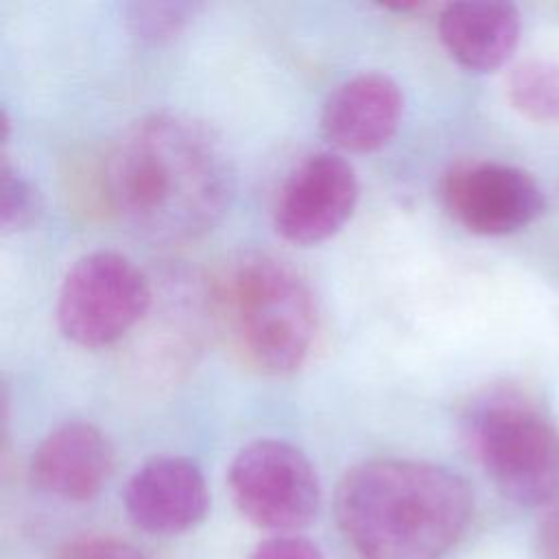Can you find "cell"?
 Wrapping results in <instances>:
<instances>
[{
    "instance_id": "1",
    "label": "cell",
    "mask_w": 559,
    "mask_h": 559,
    "mask_svg": "<svg viewBox=\"0 0 559 559\" xmlns=\"http://www.w3.org/2000/svg\"><path fill=\"white\" fill-rule=\"evenodd\" d=\"M105 188L114 212L133 231L155 242H183L221 221L234 170L212 129L162 111L135 120L114 142Z\"/></svg>"
},
{
    "instance_id": "2",
    "label": "cell",
    "mask_w": 559,
    "mask_h": 559,
    "mask_svg": "<svg viewBox=\"0 0 559 559\" xmlns=\"http://www.w3.org/2000/svg\"><path fill=\"white\" fill-rule=\"evenodd\" d=\"M334 507L362 559H441L469 524L472 491L445 467L378 459L345 474Z\"/></svg>"
},
{
    "instance_id": "3",
    "label": "cell",
    "mask_w": 559,
    "mask_h": 559,
    "mask_svg": "<svg viewBox=\"0 0 559 559\" xmlns=\"http://www.w3.org/2000/svg\"><path fill=\"white\" fill-rule=\"evenodd\" d=\"M218 304L242 358L262 373L299 369L317 334V308L304 277L273 255H245L221 280Z\"/></svg>"
},
{
    "instance_id": "4",
    "label": "cell",
    "mask_w": 559,
    "mask_h": 559,
    "mask_svg": "<svg viewBox=\"0 0 559 559\" xmlns=\"http://www.w3.org/2000/svg\"><path fill=\"white\" fill-rule=\"evenodd\" d=\"M467 443L509 500L537 507L559 496V430L522 393L493 389L465 413Z\"/></svg>"
},
{
    "instance_id": "5",
    "label": "cell",
    "mask_w": 559,
    "mask_h": 559,
    "mask_svg": "<svg viewBox=\"0 0 559 559\" xmlns=\"http://www.w3.org/2000/svg\"><path fill=\"white\" fill-rule=\"evenodd\" d=\"M148 304V282L129 258L116 251H94L68 271L59 290L57 319L72 343L105 347L122 338Z\"/></svg>"
},
{
    "instance_id": "6",
    "label": "cell",
    "mask_w": 559,
    "mask_h": 559,
    "mask_svg": "<svg viewBox=\"0 0 559 559\" xmlns=\"http://www.w3.org/2000/svg\"><path fill=\"white\" fill-rule=\"evenodd\" d=\"M240 513L260 528L290 533L319 511L321 489L312 463L286 441L260 439L245 445L227 474Z\"/></svg>"
},
{
    "instance_id": "7",
    "label": "cell",
    "mask_w": 559,
    "mask_h": 559,
    "mask_svg": "<svg viewBox=\"0 0 559 559\" xmlns=\"http://www.w3.org/2000/svg\"><path fill=\"white\" fill-rule=\"evenodd\" d=\"M443 203L465 229L480 236L513 234L546 207L542 188L526 170L496 162L454 166L443 179Z\"/></svg>"
},
{
    "instance_id": "8",
    "label": "cell",
    "mask_w": 559,
    "mask_h": 559,
    "mask_svg": "<svg viewBox=\"0 0 559 559\" xmlns=\"http://www.w3.org/2000/svg\"><path fill=\"white\" fill-rule=\"evenodd\" d=\"M356 201L358 181L352 164L334 153H317L284 181L275 205V227L295 245H317L347 223Z\"/></svg>"
},
{
    "instance_id": "9",
    "label": "cell",
    "mask_w": 559,
    "mask_h": 559,
    "mask_svg": "<svg viewBox=\"0 0 559 559\" xmlns=\"http://www.w3.org/2000/svg\"><path fill=\"white\" fill-rule=\"evenodd\" d=\"M210 493L199 465L183 456L146 461L129 478L124 509L131 522L151 535H179L207 513Z\"/></svg>"
},
{
    "instance_id": "10",
    "label": "cell",
    "mask_w": 559,
    "mask_h": 559,
    "mask_svg": "<svg viewBox=\"0 0 559 559\" xmlns=\"http://www.w3.org/2000/svg\"><path fill=\"white\" fill-rule=\"evenodd\" d=\"M404 98L397 83L380 72L343 81L325 100L321 127L332 144L352 153L384 146L402 118Z\"/></svg>"
},
{
    "instance_id": "11",
    "label": "cell",
    "mask_w": 559,
    "mask_h": 559,
    "mask_svg": "<svg viewBox=\"0 0 559 559\" xmlns=\"http://www.w3.org/2000/svg\"><path fill=\"white\" fill-rule=\"evenodd\" d=\"M111 461V445L96 426L70 421L39 443L31 461V478L48 496L83 502L100 491Z\"/></svg>"
},
{
    "instance_id": "12",
    "label": "cell",
    "mask_w": 559,
    "mask_h": 559,
    "mask_svg": "<svg viewBox=\"0 0 559 559\" xmlns=\"http://www.w3.org/2000/svg\"><path fill=\"white\" fill-rule=\"evenodd\" d=\"M439 37L461 68L491 72L518 46L520 13L502 0L452 2L439 15Z\"/></svg>"
},
{
    "instance_id": "13",
    "label": "cell",
    "mask_w": 559,
    "mask_h": 559,
    "mask_svg": "<svg viewBox=\"0 0 559 559\" xmlns=\"http://www.w3.org/2000/svg\"><path fill=\"white\" fill-rule=\"evenodd\" d=\"M511 105L528 120L542 124L559 122V63L528 59L507 81Z\"/></svg>"
},
{
    "instance_id": "14",
    "label": "cell",
    "mask_w": 559,
    "mask_h": 559,
    "mask_svg": "<svg viewBox=\"0 0 559 559\" xmlns=\"http://www.w3.org/2000/svg\"><path fill=\"white\" fill-rule=\"evenodd\" d=\"M39 214V192L26 175L7 162L0 168V225L17 231L35 223Z\"/></svg>"
},
{
    "instance_id": "15",
    "label": "cell",
    "mask_w": 559,
    "mask_h": 559,
    "mask_svg": "<svg viewBox=\"0 0 559 559\" xmlns=\"http://www.w3.org/2000/svg\"><path fill=\"white\" fill-rule=\"evenodd\" d=\"M194 7L186 2H142L129 11L133 35L146 41H162L177 35L192 17Z\"/></svg>"
},
{
    "instance_id": "16",
    "label": "cell",
    "mask_w": 559,
    "mask_h": 559,
    "mask_svg": "<svg viewBox=\"0 0 559 559\" xmlns=\"http://www.w3.org/2000/svg\"><path fill=\"white\" fill-rule=\"evenodd\" d=\"M57 559H146L135 546L114 537H81L66 544Z\"/></svg>"
},
{
    "instance_id": "17",
    "label": "cell",
    "mask_w": 559,
    "mask_h": 559,
    "mask_svg": "<svg viewBox=\"0 0 559 559\" xmlns=\"http://www.w3.org/2000/svg\"><path fill=\"white\" fill-rule=\"evenodd\" d=\"M251 559H323L317 544L297 535H275L264 539Z\"/></svg>"
},
{
    "instance_id": "18",
    "label": "cell",
    "mask_w": 559,
    "mask_h": 559,
    "mask_svg": "<svg viewBox=\"0 0 559 559\" xmlns=\"http://www.w3.org/2000/svg\"><path fill=\"white\" fill-rule=\"evenodd\" d=\"M537 548L542 559H559V500L550 507L542 520L537 533Z\"/></svg>"
}]
</instances>
